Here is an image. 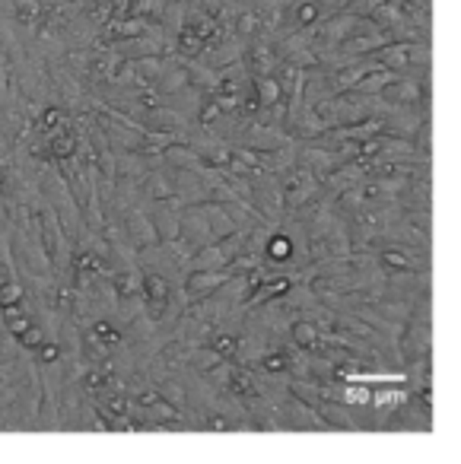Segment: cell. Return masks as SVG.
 Masks as SVG:
<instances>
[{"label": "cell", "mask_w": 461, "mask_h": 464, "mask_svg": "<svg viewBox=\"0 0 461 464\" xmlns=\"http://www.w3.org/2000/svg\"><path fill=\"white\" fill-rule=\"evenodd\" d=\"M233 277V270H226L223 274V268L219 270H195V274H185V299H191V302H197V299H204V296H210L217 286H223Z\"/></svg>", "instance_id": "obj_1"}]
</instances>
